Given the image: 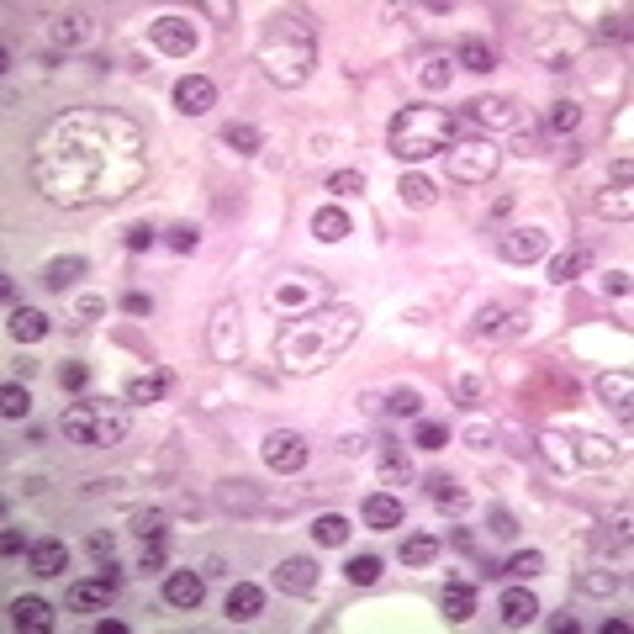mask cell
Wrapping results in <instances>:
<instances>
[{
	"label": "cell",
	"mask_w": 634,
	"mask_h": 634,
	"mask_svg": "<svg viewBox=\"0 0 634 634\" xmlns=\"http://www.w3.org/2000/svg\"><path fill=\"white\" fill-rule=\"evenodd\" d=\"M148 180V133L117 106H69L32 138V185L64 212L111 207Z\"/></svg>",
	"instance_id": "obj_1"
},
{
	"label": "cell",
	"mask_w": 634,
	"mask_h": 634,
	"mask_svg": "<svg viewBox=\"0 0 634 634\" xmlns=\"http://www.w3.org/2000/svg\"><path fill=\"white\" fill-rule=\"evenodd\" d=\"M360 339V312L354 307H312L286 317V328L275 333V365L286 376H317L339 354Z\"/></svg>",
	"instance_id": "obj_2"
},
{
	"label": "cell",
	"mask_w": 634,
	"mask_h": 634,
	"mask_svg": "<svg viewBox=\"0 0 634 634\" xmlns=\"http://www.w3.org/2000/svg\"><path fill=\"white\" fill-rule=\"evenodd\" d=\"M259 69H265L270 85L296 90L312 80L317 69V27L302 11H275L265 32H259Z\"/></svg>",
	"instance_id": "obj_3"
},
{
	"label": "cell",
	"mask_w": 634,
	"mask_h": 634,
	"mask_svg": "<svg viewBox=\"0 0 634 634\" xmlns=\"http://www.w3.org/2000/svg\"><path fill=\"white\" fill-rule=\"evenodd\" d=\"M460 143V117L444 106H402L386 127V148L407 164H423L434 154H450Z\"/></svg>",
	"instance_id": "obj_4"
},
{
	"label": "cell",
	"mask_w": 634,
	"mask_h": 634,
	"mask_svg": "<svg viewBox=\"0 0 634 634\" xmlns=\"http://www.w3.org/2000/svg\"><path fill=\"white\" fill-rule=\"evenodd\" d=\"M133 402H111V397H80L64 407L59 418V434L74 444V450H111V444L127 439V428H133V413H127Z\"/></svg>",
	"instance_id": "obj_5"
},
{
	"label": "cell",
	"mask_w": 634,
	"mask_h": 634,
	"mask_svg": "<svg viewBox=\"0 0 634 634\" xmlns=\"http://www.w3.org/2000/svg\"><path fill=\"white\" fill-rule=\"evenodd\" d=\"M539 455H545L561 476H582V471H608L619 460V444L603 434H566V428H545L539 434Z\"/></svg>",
	"instance_id": "obj_6"
},
{
	"label": "cell",
	"mask_w": 634,
	"mask_h": 634,
	"mask_svg": "<svg viewBox=\"0 0 634 634\" xmlns=\"http://www.w3.org/2000/svg\"><path fill=\"white\" fill-rule=\"evenodd\" d=\"M497 164H502V148L492 138H460L450 154H444V170L460 185H487L497 175Z\"/></svg>",
	"instance_id": "obj_7"
},
{
	"label": "cell",
	"mask_w": 634,
	"mask_h": 634,
	"mask_svg": "<svg viewBox=\"0 0 634 634\" xmlns=\"http://www.w3.org/2000/svg\"><path fill=\"white\" fill-rule=\"evenodd\" d=\"M460 122H476L481 138H492V133H524V111H518L508 96H476V101H465V117Z\"/></svg>",
	"instance_id": "obj_8"
},
{
	"label": "cell",
	"mask_w": 634,
	"mask_h": 634,
	"mask_svg": "<svg viewBox=\"0 0 634 634\" xmlns=\"http://www.w3.org/2000/svg\"><path fill=\"white\" fill-rule=\"evenodd\" d=\"M323 296H328V286H323V281H312V275H281V281H275V286L265 291V302H270L275 312L296 317V312L323 307Z\"/></svg>",
	"instance_id": "obj_9"
},
{
	"label": "cell",
	"mask_w": 634,
	"mask_h": 634,
	"mask_svg": "<svg viewBox=\"0 0 634 634\" xmlns=\"http://www.w3.org/2000/svg\"><path fill=\"white\" fill-rule=\"evenodd\" d=\"M117 587H122V571H111V561H106V571H101V576H85V582H69L64 603H69L74 613H106L111 603H117Z\"/></svg>",
	"instance_id": "obj_10"
},
{
	"label": "cell",
	"mask_w": 634,
	"mask_h": 634,
	"mask_svg": "<svg viewBox=\"0 0 634 634\" xmlns=\"http://www.w3.org/2000/svg\"><path fill=\"white\" fill-rule=\"evenodd\" d=\"M259 455H265V465H270L275 476H296L312 460L307 439L296 434V428H275V434H265V450H259Z\"/></svg>",
	"instance_id": "obj_11"
},
{
	"label": "cell",
	"mask_w": 634,
	"mask_h": 634,
	"mask_svg": "<svg viewBox=\"0 0 634 634\" xmlns=\"http://www.w3.org/2000/svg\"><path fill=\"white\" fill-rule=\"evenodd\" d=\"M148 43H154L164 59H191L201 37L185 16H154V22H148Z\"/></svg>",
	"instance_id": "obj_12"
},
{
	"label": "cell",
	"mask_w": 634,
	"mask_h": 634,
	"mask_svg": "<svg viewBox=\"0 0 634 634\" xmlns=\"http://www.w3.org/2000/svg\"><path fill=\"white\" fill-rule=\"evenodd\" d=\"M497 254L508 259V265H539V259L550 254V233L545 228H502Z\"/></svg>",
	"instance_id": "obj_13"
},
{
	"label": "cell",
	"mask_w": 634,
	"mask_h": 634,
	"mask_svg": "<svg viewBox=\"0 0 634 634\" xmlns=\"http://www.w3.org/2000/svg\"><path fill=\"white\" fill-rule=\"evenodd\" d=\"M317 576H323V571H317L312 555H286V561L275 566V587L291 592V598H312V592H317Z\"/></svg>",
	"instance_id": "obj_14"
},
{
	"label": "cell",
	"mask_w": 634,
	"mask_h": 634,
	"mask_svg": "<svg viewBox=\"0 0 634 634\" xmlns=\"http://www.w3.org/2000/svg\"><path fill=\"white\" fill-rule=\"evenodd\" d=\"M212 354H217V360H238V354H244V328H238V307H228V302L212 312Z\"/></svg>",
	"instance_id": "obj_15"
},
{
	"label": "cell",
	"mask_w": 634,
	"mask_h": 634,
	"mask_svg": "<svg viewBox=\"0 0 634 634\" xmlns=\"http://www.w3.org/2000/svg\"><path fill=\"white\" fill-rule=\"evenodd\" d=\"M6 333H11L16 344H43L48 333H53V317H48L43 307H27V302H22V307H11Z\"/></svg>",
	"instance_id": "obj_16"
},
{
	"label": "cell",
	"mask_w": 634,
	"mask_h": 634,
	"mask_svg": "<svg viewBox=\"0 0 634 634\" xmlns=\"http://www.w3.org/2000/svg\"><path fill=\"white\" fill-rule=\"evenodd\" d=\"M598 397H603V407L619 413V423L634 418V376H629V370H603V376H598Z\"/></svg>",
	"instance_id": "obj_17"
},
{
	"label": "cell",
	"mask_w": 634,
	"mask_h": 634,
	"mask_svg": "<svg viewBox=\"0 0 634 634\" xmlns=\"http://www.w3.org/2000/svg\"><path fill=\"white\" fill-rule=\"evenodd\" d=\"M175 106L185 111V117H207V111L217 106V85L207 80V74H185V80L175 85Z\"/></svg>",
	"instance_id": "obj_18"
},
{
	"label": "cell",
	"mask_w": 634,
	"mask_h": 634,
	"mask_svg": "<svg viewBox=\"0 0 634 634\" xmlns=\"http://www.w3.org/2000/svg\"><path fill=\"white\" fill-rule=\"evenodd\" d=\"M513 312H524V307H518V302H492V307H481L471 339H508V333L524 323V317H513Z\"/></svg>",
	"instance_id": "obj_19"
},
{
	"label": "cell",
	"mask_w": 634,
	"mask_h": 634,
	"mask_svg": "<svg viewBox=\"0 0 634 634\" xmlns=\"http://www.w3.org/2000/svg\"><path fill=\"white\" fill-rule=\"evenodd\" d=\"M201 598H207V582H201V571H170L164 576V603L170 608H201Z\"/></svg>",
	"instance_id": "obj_20"
},
{
	"label": "cell",
	"mask_w": 634,
	"mask_h": 634,
	"mask_svg": "<svg viewBox=\"0 0 634 634\" xmlns=\"http://www.w3.org/2000/svg\"><path fill=\"white\" fill-rule=\"evenodd\" d=\"M170 386H175L170 370H143V376H133V381L122 386V402H133V407L164 402V397H170Z\"/></svg>",
	"instance_id": "obj_21"
},
{
	"label": "cell",
	"mask_w": 634,
	"mask_h": 634,
	"mask_svg": "<svg viewBox=\"0 0 634 634\" xmlns=\"http://www.w3.org/2000/svg\"><path fill=\"white\" fill-rule=\"evenodd\" d=\"M27 566H32V576L53 582V576L69 571V545H64V539H37V545L27 550Z\"/></svg>",
	"instance_id": "obj_22"
},
{
	"label": "cell",
	"mask_w": 634,
	"mask_h": 634,
	"mask_svg": "<svg viewBox=\"0 0 634 634\" xmlns=\"http://www.w3.org/2000/svg\"><path fill=\"white\" fill-rule=\"evenodd\" d=\"M222 613H228L233 624H249L265 613V587H254V582H233L228 587V598H222Z\"/></svg>",
	"instance_id": "obj_23"
},
{
	"label": "cell",
	"mask_w": 634,
	"mask_h": 634,
	"mask_svg": "<svg viewBox=\"0 0 634 634\" xmlns=\"http://www.w3.org/2000/svg\"><path fill=\"white\" fill-rule=\"evenodd\" d=\"M11 629L16 634H48L53 629V603L48 598H16L11 603Z\"/></svg>",
	"instance_id": "obj_24"
},
{
	"label": "cell",
	"mask_w": 634,
	"mask_h": 634,
	"mask_svg": "<svg viewBox=\"0 0 634 634\" xmlns=\"http://www.w3.org/2000/svg\"><path fill=\"white\" fill-rule=\"evenodd\" d=\"M497 613H502V624H508V629H529L539 619V603H534L529 587H508L497 598Z\"/></svg>",
	"instance_id": "obj_25"
},
{
	"label": "cell",
	"mask_w": 634,
	"mask_h": 634,
	"mask_svg": "<svg viewBox=\"0 0 634 634\" xmlns=\"http://www.w3.org/2000/svg\"><path fill=\"white\" fill-rule=\"evenodd\" d=\"M85 37H90V16L85 11H59L48 22V43L53 48H80Z\"/></svg>",
	"instance_id": "obj_26"
},
{
	"label": "cell",
	"mask_w": 634,
	"mask_h": 634,
	"mask_svg": "<svg viewBox=\"0 0 634 634\" xmlns=\"http://www.w3.org/2000/svg\"><path fill=\"white\" fill-rule=\"evenodd\" d=\"M376 465H381V487H407L413 481V460L402 455V444H376Z\"/></svg>",
	"instance_id": "obj_27"
},
{
	"label": "cell",
	"mask_w": 634,
	"mask_h": 634,
	"mask_svg": "<svg viewBox=\"0 0 634 634\" xmlns=\"http://www.w3.org/2000/svg\"><path fill=\"white\" fill-rule=\"evenodd\" d=\"M450 59H455L460 69H471V74H492V69H497V48L481 43V37H460Z\"/></svg>",
	"instance_id": "obj_28"
},
{
	"label": "cell",
	"mask_w": 634,
	"mask_h": 634,
	"mask_svg": "<svg viewBox=\"0 0 634 634\" xmlns=\"http://www.w3.org/2000/svg\"><path fill=\"white\" fill-rule=\"evenodd\" d=\"M365 524H370V529H402V497L370 492V497H365Z\"/></svg>",
	"instance_id": "obj_29"
},
{
	"label": "cell",
	"mask_w": 634,
	"mask_h": 634,
	"mask_svg": "<svg viewBox=\"0 0 634 634\" xmlns=\"http://www.w3.org/2000/svg\"><path fill=\"white\" fill-rule=\"evenodd\" d=\"M576 587H582L587 598H613V592L624 587V571H613V566H582V571H576Z\"/></svg>",
	"instance_id": "obj_30"
},
{
	"label": "cell",
	"mask_w": 634,
	"mask_h": 634,
	"mask_svg": "<svg viewBox=\"0 0 634 634\" xmlns=\"http://www.w3.org/2000/svg\"><path fill=\"white\" fill-rule=\"evenodd\" d=\"M439 608H444V619L465 624V619L476 613V587H471V582H444V592H439Z\"/></svg>",
	"instance_id": "obj_31"
},
{
	"label": "cell",
	"mask_w": 634,
	"mask_h": 634,
	"mask_svg": "<svg viewBox=\"0 0 634 634\" xmlns=\"http://www.w3.org/2000/svg\"><path fill=\"white\" fill-rule=\"evenodd\" d=\"M423 487H428V502H434V508H444V513H465V502H471L460 481H450L444 471H434V476L423 481Z\"/></svg>",
	"instance_id": "obj_32"
},
{
	"label": "cell",
	"mask_w": 634,
	"mask_h": 634,
	"mask_svg": "<svg viewBox=\"0 0 634 634\" xmlns=\"http://www.w3.org/2000/svg\"><path fill=\"white\" fill-rule=\"evenodd\" d=\"M587 265H592V249L576 244V249H566V254L550 259V281L555 286H571V281H582V275H587Z\"/></svg>",
	"instance_id": "obj_33"
},
{
	"label": "cell",
	"mask_w": 634,
	"mask_h": 634,
	"mask_svg": "<svg viewBox=\"0 0 634 634\" xmlns=\"http://www.w3.org/2000/svg\"><path fill=\"white\" fill-rule=\"evenodd\" d=\"M439 534H402V545H397V555H402V566H434L439 561Z\"/></svg>",
	"instance_id": "obj_34"
},
{
	"label": "cell",
	"mask_w": 634,
	"mask_h": 634,
	"mask_svg": "<svg viewBox=\"0 0 634 634\" xmlns=\"http://www.w3.org/2000/svg\"><path fill=\"white\" fill-rule=\"evenodd\" d=\"M349 228H354V222H349L344 207H317V212H312V233L323 238V244H344Z\"/></svg>",
	"instance_id": "obj_35"
},
{
	"label": "cell",
	"mask_w": 634,
	"mask_h": 634,
	"mask_svg": "<svg viewBox=\"0 0 634 634\" xmlns=\"http://www.w3.org/2000/svg\"><path fill=\"white\" fill-rule=\"evenodd\" d=\"M80 275H85V259L80 254H64V259H48V265H43V286L48 291H69Z\"/></svg>",
	"instance_id": "obj_36"
},
{
	"label": "cell",
	"mask_w": 634,
	"mask_h": 634,
	"mask_svg": "<svg viewBox=\"0 0 634 634\" xmlns=\"http://www.w3.org/2000/svg\"><path fill=\"white\" fill-rule=\"evenodd\" d=\"M450 80H455V59H450V53H423V59H418V85L444 90Z\"/></svg>",
	"instance_id": "obj_37"
},
{
	"label": "cell",
	"mask_w": 634,
	"mask_h": 634,
	"mask_svg": "<svg viewBox=\"0 0 634 634\" xmlns=\"http://www.w3.org/2000/svg\"><path fill=\"white\" fill-rule=\"evenodd\" d=\"M397 196L407 201V207H418V212H428L439 201V185L428 180V175H402V185H397Z\"/></svg>",
	"instance_id": "obj_38"
},
{
	"label": "cell",
	"mask_w": 634,
	"mask_h": 634,
	"mask_svg": "<svg viewBox=\"0 0 634 634\" xmlns=\"http://www.w3.org/2000/svg\"><path fill=\"white\" fill-rule=\"evenodd\" d=\"M592 212H598V217H619V222H629V212H634L629 185H613V191H598V196H592Z\"/></svg>",
	"instance_id": "obj_39"
},
{
	"label": "cell",
	"mask_w": 634,
	"mask_h": 634,
	"mask_svg": "<svg viewBox=\"0 0 634 634\" xmlns=\"http://www.w3.org/2000/svg\"><path fill=\"white\" fill-rule=\"evenodd\" d=\"M539 571H545V555L539 550H518V555H508V561L497 566V576H513V582H534Z\"/></svg>",
	"instance_id": "obj_40"
},
{
	"label": "cell",
	"mask_w": 634,
	"mask_h": 634,
	"mask_svg": "<svg viewBox=\"0 0 634 634\" xmlns=\"http://www.w3.org/2000/svg\"><path fill=\"white\" fill-rule=\"evenodd\" d=\"M312 539H317V545H328V550L349 545V518H344V513H323V518L312 524Z\"/></svg>",
	"instance_id": "obj_41"
},
{
	"label": "cell",
	"mask_w": 634,
	"mask_h": 634,
	"mask_svg": "<svg viewBox=\"0 0 634 634\" xmlns=\"http://www.w3.org/2000/svg\"><path fill=\"white\" fill-rule=\"evenodd\" d=\"M222 143H228L233 154H259V148H265V133L249 127V122H228L222 127Z\"/></svg>",
	"instance_id": "obj_42"
},
{
	"label": "cell",
	"mask_w": 634,
	"mask_h": 634,
	"mask_svg": "<svg viewBox=\"0 0 634 634\" xmlns=\"http://www.w3.org/2000/svg\"><path fill=\"white\" fill-rule=\"evenodd\" d=\"M545 127H550L555 138L576 133V127H582V106H576V101H555V106L545 111Z\"/></svg>",
	"instance_id": "obj_43"
},
{
	"label": "cell",
	"mask_w": 634,
	"mask_h": 634,
	"mask_svg": "<svg viewBox=\"0 0 634 634\" xmlns=\"http://www.w3.org/2000/svg\"><path fill=\"white\" fill-rule=\"evenodd\" d=\"M0 413H6L11 423L27 418V413H32V391H27L22 381H6V386H0Z\"/></svg>",
	"instance_id": "obj_44"
},
{
	"label": "cell",
	"mask_w": 634,
	"mask_h": 634,
	"mask_svg": "<svg viewBox=\"0 0 634 634\" xmlns=\"http://www.w3.org/2000/svg\"><path fill=\"white\" fill-rule=\"evenodd\" d=\"M159 244H164V249H175V254H196L201 233H196V222H170V228L159 233Z\"/></svg>",
	"instance_id": "obj_45"
},
{
	"label": "cell",
	"mask_w": 634,
	"mask_h": 634,
	"mask_svg": "<svg viewBox=\"0 0 634 634\" xmlns=\"http://www.w3.org/2000/svg\"><path fill=\"white\" fill-rule=\"evenodd\" d=\"M344 576L354 587H376L381 582V555H354V561L344 566Z\"/></svg>",
	"instance_id": "obj_46"
},
{
	"label": "cell",
	"mask_w": 634,
	"mask_h": 634,
	"mask_svg": "<svg viewBox=\"0 0 634 634\" xmlns=\"http://www.w3.org/2000/svg\"><path fill=\"white\" fill-rule=\"evenodd\" d=\"M386 413H391V418H418V413H423V397H418L413 386H397V391L386 397Z\"/></svg>",
	"instance_id": "obj_47"
},
{
	"label": "cell",
	"mask_w": 634,
	"mask_h": 634,
	"mask_svg": "<svg viewBox=\"0 0 634 634\" xmlns=\"http://www.w3.org/2000/svg\"><path fill=\"white\" fill-rule=\"evenodd\" d=\"M413 444H418V450H444V444H450V428H444V423H434V418H418V428H413Z\"/></svg>",
	"instance_id": "obj_48"
},
{
	"label": "cell",
	"mask_w": 634,
	"mask_h": 634,
	"mask_svg": "<svg viewBox=\"0 0 634 634\" xmlns=\"http://www.w3.org/2000/svg\"><path fill=\"white\" fill-rule=\"evenodd\" d=\"M159 244V228H148V222H133V228H122V249L127 254H143Z\"/></svg>",
	"instance_id": "obj_49"
},
{
	"label": "cell",
	"mask_w": 634,
	"mask_h": 634,
	"mask_svg": "<svg viewBox=\"0 0 634 634\" xmlns=\"http://www.w3.org/2000/svg\"><path fill=\"white\" fill-rule=\"evenodd\" d=\"M101 312H106V296H96V291H90V296H80V302L69 307V323H74V328H85L90 317H101Z\"/></svg>",
	"instance_id": "obj_50"
},
{
	"label": "cell",
	"mask_w": 634,
	"mask_h": 634,
	"mask_svg": "<svg viewBox=\"0 0 634 634\" xmlns=\"http://www.w3.org/2000/svg\"><path fill=\"white\" fill-rule=\"evenodd\" d=\"M328 191H333V196H360V191H365V175H360V170H333V175H328Z\"/></svg>",
	"instance_id": "obj_51"
},
{
	"label": "cell",
	"mask_w": 634,
	"mask_h": 634,
	"mask_svg": "<svg viewBox=\"0 0 634 634\" xmlns=\"http://www.w3.org/2000/svg\"><path fill=\"white\" fill-rule=\"evenodd\" d=\"M59 386H64V391H85V386H90V370H85L80 360L59 365Z\"/></svg>",
	"instance_id": "obj_52"
},
{
	"label": "cell",
	"mask_w": 634,
	"mask_h": 634,
	"mask_svg": "<svg viewBox=\"0 0 634 634\" xmlns=\"http://www.w3.org/2000/svg\"><path fill=\"white\" fill-rule=\"evenodd\" d=\"M138 571L148 576V571H164V545L159 539H143V561H138Z\"/></svg>",
	"instance_id": "obj_53"
},
{
	"label": "cell",
	"mask_w": 634,
	"mask_h": 634,
	"mask_svg": "<svg viewBox=\"0 0 634 634\" xmlns=\"http://www.w3.org/2000/svg\"><path fill=\"white\" fill-rule=\"evenodd\" d=\"M133 529H138L143 539H159V534H164V513H138Z\"/></svg>",
	"instance_id": "obj_54"
},
{
	"label": "cell",
	"mask_w": 634,
	"mask_h": 634,
	"mask_svg": "<svg viewBox=\"0 0 634 634\" xmlns=\"http://www.w3.org/2000/svg\"><path fill=\"white\" fill-rule=\"evenodd\" d=\"M492 534H497V539H513V534H518V518H513L508 508H492Z\"/></svg>",
	"instance_id": "obj_55"
},
{
	"label": "cell",
	"mask_w": 634,
	"mask_h": 634,
	"mask_svg": "<svg viewBox=\"0 0 634 634\" xmlns=\"http://www.w3.org/2000/svg\"><path fill=\"white\" fill-rule=\"evenodd\" d=\"M22 550H32L22 529H6V534H0V555H22Z\"/></svg>",
	"instance_id": "obj_56"
},
{
	"label": "cell",
	"mask_w": 634,
	"mask_h": 634,
	"mask_svg": "<svg viewBox=\"0 0 634 634\" xmlns=\"http://www.w3.org/2000/svg\"><path fill=\"white\" fill-rule=\"evenodd\" d=\"M111 550H117V534H90V555L96 561H111Z\"/></svg>",
	"instance_id": "obj_57"
},
{
	"label": "cell",
	"mask_w": 634,
	"mask_h": 634,
	"mask_svg": "<svg viewBox=\"0 0 634 634\" xmlns=\"http://www.w3.org/2000/svg\"><path fill=\"white\" fill-rule=\"evenodd\" d=\"M603 296H629V275L624 270H608L603 275Z\"/></svg>",
	"instance_id": "obj_58"
},
{
	"label": "cell",
	"mask_w": 634,
	"mask_h": 634,
	"mask_svg": "<svg viewBox=\"0 0 634 634\" xmlns=\"http://www.w3.org/2000/svg\"><path fill=\"white\" fill-rule=\"evenodd\" d=\"M122 312H138V317H143V312H154V296H143V291H127V296H122Z\"/></svg>",
	"instance_id": "obj_59"
},
{
	"label": "cell",
	"mask_w": 634,
	"mask_h": 634,
	"mask_svg": "<svg viewBox=\"0 0 634 634\" xmlns=\"http://www.w3.org/2000/svg\"><path fill=\"white\" fill-rule=\"evenodd\" d=\"M460 402H465V407H476V402H481V381H476V376H465V381H460Z\"/></svg>",
	"instance_id": "obj_60"
},
{
	"label": "cell",
	"mask_w": 634,
	"mask_h": 634,
	"mask_svg": "<svg viewBox=\"0 0 634 634\" xmlns=\"http://www.w3.org/2000/svg\"><path fill=\"white\" fill-rule=\"evenodd\" d=\"M550 629H561V634L571 629V634H576V619H571V613H555V619H550Z\"/></svg>",
	"instance_id": "obj_61"
}]
</instances>
